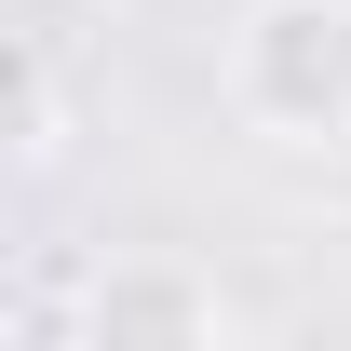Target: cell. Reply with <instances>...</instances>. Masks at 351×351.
Returning a JSON list of instances; mask_svg holds the SVG:
<instances>
[{
  "label": "cell",
  "mask_w": 351,
  "mask_h": 351,
  "mask_svg": "<svg viewBox=\"0 0 351 351\" xmlns=\"http://www.w3.org/2000/svg\"><path fill=\"white\" fill-rule=\"evenodd\" d=\"M217 95L284 162L351 149V0H243L217 41Z\"/></svg>",
  "instance_id": "obj_1"
},
{
  "label": "cell",
  "mask_w": 351,
  "mask_h": 351,
  "mask_svg": "<svg viewBox=\"0 0 351 351\" xmlns=\"http://www.w3.org/2000/svg\"><path fill=\"white\" fill-rule=\"evenodd\" d=\"M68 324L108 338V351H135V338H243V298L217 270H189V257H108Z\"/></svg>",
  "instance_id": "obj_2"
},
{
  "label": "cell",
  "mask_w": 351,
  "mask_h": 351,
  "mask_svg": "<svg viewBox=\"0 0 351 351\" xmlns=\"http://www.w3.org/2000/svg\"><path fill=\"white\" fill-rule=\"evenodd\" d=\"M54 135H68V82H54V54L27 27H0V162H41Z\"/></svg>",
  "instance_id": "obj_3"
},
{
  "label": "cell",
  "mask_w": 351,
  "mask_h": 351,
  "mask_svg": "<svg viewBox=\"0 0 351 351\" xmlns=\"http://www.w3.org/2000/svg\"><path fill=\"white\" fill-rule=\"evenodd\" d=\"M0 338H14V298H0Z\"/></svg>",
  "instance_id": "obj_4"
}]
</instances>
